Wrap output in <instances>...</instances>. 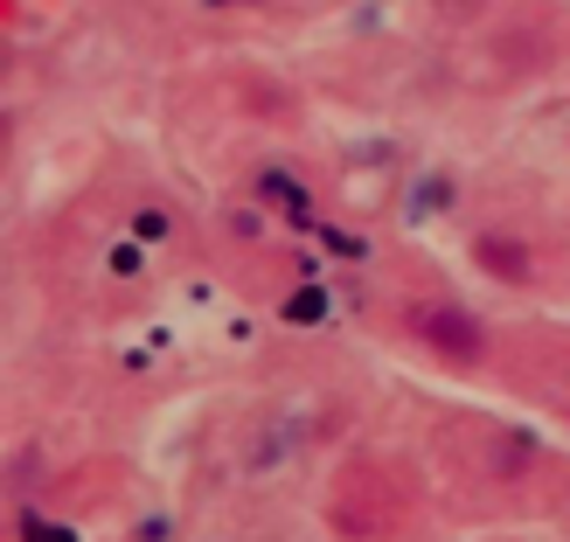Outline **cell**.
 <instances>
[{"label": "cell", "mask_w": 570, "mask_h": 542, "mask_svg": "<svg viewBox=\"0 0 570 542\" xmlns=\"http://www.w3.org/2000/svg\"><path fill=\"white\" fill-rule=\"evenodd\" d=\"M285 313H293V321H313V313H321V293H299V299L285 306Z\"/></svg>", "instance_id": "2"}, {"label": "cell", "mask_w": 570, "mask_h": 542, "mask_svg": "<svg viewBox=\"0 0 570 542\" xmlns=\"http://www.w3.org/2000/svg\"><path fill=\"white\" fill-rule=\"evenodd\" d=\"M21 535H28V542H70V529H49V522H36V515H21Z\"/></svg>", "instance_id": "1"}]
</instances>
